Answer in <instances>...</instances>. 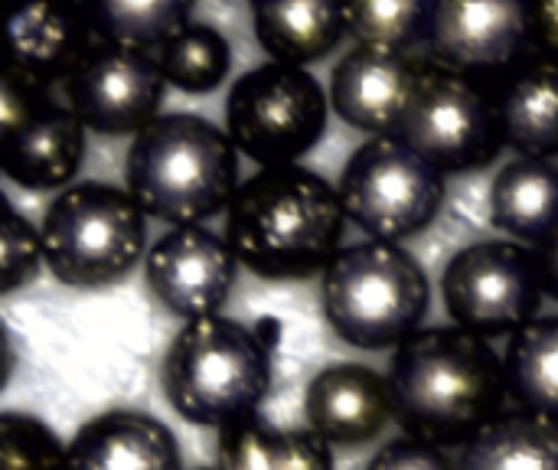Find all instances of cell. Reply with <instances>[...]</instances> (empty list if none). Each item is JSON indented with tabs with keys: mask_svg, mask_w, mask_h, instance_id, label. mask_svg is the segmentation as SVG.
I'll return each instance as SVG.
<instances>
[{
	"mask_svg": "<svg viewBox=\"0 0 558 470\" xmlns=\"http://www.w3.org/2000/svg\"><path fill=\"white\" fill-rule=\"evenodd\" d=\"M386 383L402 435L438 448H464L507 406L504 357L454 324L422 327L399 344Z\"/></svg>",
	"mask_w": 558,
	"mask_h": 470,
	"instance_id": "cell-1",
	"label": "cell"
},
{
	"mask_svg": "<svg viewBox=\"0 0 558 470\" xmlns=\"http://www.w3.org/2000/svg\"><path fill=\"white\" fill-rule=\"evenodd\" d=\"M347 213L317 170L262 167L239 183L226 209V242L239 265L265 281H307L340 252Z\"/></svg>",
	"mask_w": 558,
	"mask_h": 470,
	"instance_id": "cell-2",
	"label": "cell"
},
{
	"mask_svg": "<svg viewBox=\"0 0 558 470\" xmlns=\"http://www.w3.org/2000/svg\"><path fill=\"white\" fill-rule=\"evenodd\" d=\"M124 180L144 216L167 226H203L229 209L239 190V150L226 128L203 115H157L134 134Z\"/></svg>",
	"mask_w": 558,
	"mask_h": 470,
	"instance_id": "cell-3",
	"label": "cell"
},
{
	"mask_svg": "<svg viewBox=\"0 0 558 470\" xmlns=\"http://www.w3.org/2000/svg\"><path fill=\"white\" fill-rule=\"evenodd\" d=\"M170 409L199 429H232L258 415L271 389V347L222 314L186 321L160 366Z\"/></svg>",
	"mask_w": 558,
	"mask_h": 470,
	"instance_id": "cell-4",
	"label": "cell"
},
{
	"mask_svg": "<svg viewBox=\"0 0 558 470\" xmlns=\"http://www.w3.org/2000/svg\"><path fill=\"white\" fill-rule=\"evenodd\" d=\"M320 308L343 344L379 353L422 330L432 308V281L409 249L366 239L340 249L324 268Z\"/></svg>",
	"mask_w": 558,
	"mask_h": 470,
	"instance_id": "cell-5",
	"label": "cell"
},
{
	"mask_svg": "<svg viewBox=\"0 0 558 470\" xmlns=\"http://www.w3.org/2000/svg\"><path fill=\"white\" fill-rule=\"evenodd\" d=\"M43 265L69 288H111L124 281L147 249V216L128 190L72 183L43 213Z\"/></svg>",
	"mask_w": 558,
	"mask_h": 470,
	"instance_id": "cell-6",
	"label": "cell"
},
{
	"mask_svg": "<svg viewBox=\"0 0 558 470\" xmlns=\"http://www.w3.org/2000/svg\"><path fill=\"white\" fill-rule=\"evenodd\" d=\"M330 98L301 65L265 62L248 69L226 98V134L258 167L301 164L327 134Z\"/></svg>",
	"mask_w": 558,
	"mask_h": 470,
	"instance_id": "cell-7",
	"label": "cell"
},
{
	"mask_svg": "<svg viewBox=\"0 0 558 470\" xmlns=\"http://www.w3.org/2000/svg\"><path fill=\"white\" fill-rule=\"evenodd\" d=\"M396 137L441 177L490 167L507 147L494 82L461 75L428 59Z\"/></svg>",
	"mask_w": 558,
	"mask_h": 470,
	"instance_id": "cell-8",
	"label": "cell"
},
{
	"mask_svg": "<svg viewBox=\"0 0 558 470\" xmlns=\"http://www.w3.org/2000/svg\"><path fill=\"white\" fill-rule=\"evenodd\" d=\"M337 196L347 222L376 242L402 245L438 219L448 186L399 137H369L347 157Z\"/></svg>",
	"mask_w": 558,
	"mask_h": 470,
	"instance_id": "cell-9",
	"label": "cell"
},
{
	"mask_svg": "<svg viewBox=\"0 0 558 470\" xmlns=\"http://www.w3.org/2000/svg\"><path fill=\"white\" fill-rule=\"evenodd\" d=\"M441 298L454 327L500 340L539 317L543 281L536 252L513 239H484L458 249L441 272Z\"/></svg>",
	"mask_w": 558,
	"mask_h": 470,
	"instance_id": "cell-10",
	"label": "cell"
},
{
	"mask_svg": "<svg viewBox=\"0 0 558 470\" xmlns=\"http://www.w3.org/2000/svg\"><path fill=\"white\" fill-rule=\"evenodd\" d=\"M167 79L154 52L95 39L62 82L65 108L85 131L105 137L141 134L163 105Z\"/></svg>",
	"mask_w": 558,
	"mask_h": 470,
	"instance_id": "cell-11",
	"label": "cell"
},
{
	"mask_svg": "<svg viewBox=\"0 0 558 470\" xmlns=\"http://www.w3.org/2000/svg\"><path fill=\"white\" fill-rule=\"evenodd\" d=\"M425 39L435 65L497 82L533 52L530 0H432Z\"/></svg>",
	"mask_w": 558,
	"mask_h": 470,
	"instance_id": "cell-12",
	"label": "cell"
},
{
	"mask_svg": "<svg viewBox=\"0 0 558 470\" xmlns=\"http://www.w3.org/2000/svg\"><path fill=\"white\" fill-rule=\"evenodd\" d=\"M239 275V258L226 236L206 226H177L154 242L144 278L154 298L183 321L213 317L226 308Z\"/></svg>",
	"mask_w": 558,
	"mask_h": 470,
	"instance_id": "cell-13",
	"label": "cell"
},
{
	"mask_svg": "<svg viewBox=\"0 0 558 470\" xmlns=\"http://www.w3.org/2000/svg\"><path fill=\"white\" fill-rule=\"evenodd\" d=\"M95 43L82 0H0V62L52 88Z\"/></svg>",
	"mask_w": 558,
	"mask_h": 470,
	"instance_id": "cell-14",
	"label": "cell"
},
{
	"mask_svg": "<svg viewBox=\"0 0 558 470\" xmlns=\"http://www.w3.org/2000/svg\"><path fill=\"white\" fill-rule=\"evenodd\" d=\"M422 65L409 52L353 46L330 72V108L353 131L396 137L418 92Z\"/></svg>",
	"mask_w": 558,
	"mask_h": 470,
	"instance_id": "cell-15",
	"label": "cell"
},
{
	"mask_svg": "<svg viewBox=\"0 0 558 470\" xmlns=\"http://www.w3.org/2000/svg\"><path fill=\"white\" fill-rule=\"evenodd\" d=\"M304 419L330 448H363L392 422L389 383L363 363H327L304 389Z\"/></svg>",
	"mask_w": 558,
	"mask_h": 470,
	"instance_id": "cell-16",
	"label": "cell"
},
{
	"mask_svg": "<svg viewBox=\"0 0 558 470\" xmlns=\"http://www.w3.org/2000/svg\"><path fill=\"white\" fill-rule=\"evenodd\" d=\"M65 470H183L177 435L154 415L111 409L65 445Z\"/></svg>",
	"mask_w": 558,
	"mask_h": 470,
	"instance_id": "cell-17",
	"label": "cell"
},
{
	"mask_svg": "<svg viewBox=\"0 0 558 470\" xmlns=\"http://www.w3.org/2000/svg\"><path fill=\"white\" fill-rule=\"evenodd\" d=\"M504 141L520 157H558V56L530 52L494 82Z\"/></svg>",
	"mask_w": 558,
	"mask_h": 470,
	"instance_id": "cell-18",
	"label": "cell"
},
{
	"mask_svg": "<svg viewBox=\"0 0 558 470\" xmlns=\"http://www.w3.org/2000/svg\"><path fill=\"white\" fill-rule=\"evenodd\" d=\"M252 29L271 62L327 59L347 36V0H252Z\"/></svg>",
	"mask_w": 558,
	"mask_h": 470,
	"instance_id": "cell-19",
	"label": "cell"
},
{
	"mask_svg": "<svg viewBox=\"0 0 558 470\" xmlns=\"http://www.w3.org/2000/svg\"><path fill=\"white\" fill-rule=\"evenodd\" d=\"M85 157V128L65 105H46L13 141L0 173L16 186L43 193L75 180Z\"/></svg>",
	"mask_w": 558,
	"mask_h": 470,
	"instance_id": "cell-20",
	"label": "cell"
},
{
	"mask_svg": "<svg viewBox=\"0 0 558 470\" xmlns=\"http://www.w3.org/2000/svg\"><path fill=\"white\" fill-rule=\"evenodd\" d=\"M497 232L536 249L558 229V164L543 157L510 160L487 196Z\"/></svg>",
	"mask_w": 558,
	"mask_h": 470,
	"instance_id": "cell-21",
	"label": "cell"
},
{
	"mask_svg": "<svg viewBox=\"0 0 558 470\" xmlns=\"http://www.w3.org/2000/svg\"><path fill=\"white\" fill-rule=\"evenodd\" d=\"M213 470H333V448L311 429H278L248 419L219 432Z\"/></svg>",
	"mask_w": 558,
	"mask_h": 470,
	"instance_id": "cell-22",
	"label": "cell"
},
{
	"mask_svg": "<svg viewBox=\"0 0 558 470\" xmlns=\"http://www.w3.org/2000/svg\"><path fill=\"white\" fill-rule=\"evenodd\" d=\"M458 470H558V425L530 412H500L458 458Z\"/></svg>",
	"mask_w": 558,
	"mask_h": 470,
	"instance_id": "cell-23",
	"label": "cell"
},
{
	"mask_svg": "<svg viewBox=\"0 0 558 470\" xmlns=\"http://www.w3.org/2000/svg\"><path fill=\"white\" fill-rule=\"evenodd\" d=\"M507 340V399L558 425V317H536Z\"/></svg>",
	"mask_w": 558,
	"mask_h": 470,
	"instance_id": "cell-24",
	"label": "cell"
},
{
	"mask_svg": "<svg viewBox=\"0 0 558 470\" xmlns=\"http://www.w3.org/2000/svg\"><path fill=\"white\" fill-rule=\"evenodd\" d=\"M196 0H82L95 39L157 52L190 23Z\"/></svg>",
	"mask_w": 558,
	"mask_h": 470,
	"instance_id": "cell-25",
	"label": "cell"
},
{
	"mask_svg": "<svg viewBox=\"0 0 558 470\" xmlns=\"http://www.w3.org/2000/svg\"><path fill=\"white\" fill-rule=\"evenodd\" d=\"M167 85L186 95L216 92L232 69L229 39L209 23H186L154 52Z\"/></svg>",
	"mask_w": 558,
	"mask_h": 470,
	"instance_id": "cell-26",
	"label": "cell"
},
{
	"mask_svg": "<svg viewBox=\"0 0 558 470\" xmlns=\"http://www.w3.org/2000/svg\"><path fill=\"white\" fill-rule=\"evenodd\" d=\"M432 0H347V33L356 46L409 52L428 29Z\"/></svg>",
	"mask_w": 558,
	"mask_h": 470,
	"instance_id": "cell-27",
	"label": "cell"
},
{
	"mask_svg": "<svg viewBox=\"0 0 558 470\" xmlns=\"http://www.w3.org/2000/svg\"><path fill=\"white\" fill-rule=\"evenodd\" d=\"M0 470H65V445L36 415L0 412Z\"/></svg>",
	"mask_w": 558,
	"mask_h": 470,
	"instance_id": "cell-28",
	"label": "cell"
},
{
	"mask_svg": "<svg viewBox=\"0 0 558 470\" xmlns=\"http://www.w3.org/2000/svg\"><path fill=\"white\" fill-rule=\"evenodd\" d=\"M43 272L39 229L13 209L0 190V294H13L33 285Z\"/></svg>",
	"mask_w": 558,
	"mask_h": 470,
	"instance_id": "cell-29",
	"label": "cell"
},
{
	"mask_svg": "<svg viewBox=\"0 0 558 470\" xmlns=\"http://www.w3.org/2000/svg\"><path fill=\"white\" fill-rule=\"evenodd\" d=\"M49 88L36 85L33 79L20 75L16 69L0 62V167L20 137V131L49 105Z\"/></svg>",
	"mask_w": 558,
	"mask_h": 470,
	"instance_id": "cell-30",
	"label": "cell"
},
{
	"mask_svg": "<svg viewBox=\"0 0 558 470\" xmlns=\"http://www.w3.org/2000/svg\"><path fill=\"white\" fill-rule=\"evenodd\" d=\"M366 470H458V465L448 458L445 448L412 435H399L376 451Z\"/></svg>",
	"mask_w": 558,
	"mask_h": 470,
	"instance_id": "cell-31",
	"label": "cell"
},
{
	"mask_svg": "<svg viewBox=\"0 0 558 470\" xmlns=\"http://www.w3.org/2000/svg\"><path fill=\"white\" fill-rule=\"evenodd\" d=\"M533 52L558 56V0H530Z\"/></svg>",
	"mask_w": 558,
	"mask_h": 470,
	"instance_id": "cell-32",
	"label": "cell"
},
{
	"mask_svg": "<svg viewBox=\"0 0 558 470\" xmlns=\"http://www.w3.org/2000/svg\"><path fill=\"white\" fill-rule=\"evenodd\" d=\"M533 252H536V268H539L543 294L558 301V229L546 242H539Z\"/></svg>",
	"mask_w": 558,
	"mask_h": 470,
	"instance_id": "cell-33",
	"label": "cell"
},
{
	"mask_svg": "<svg viewBox=\"0 0 558 470\" xmlns=\"http://www.w3.org/2000/svg\"><path fill=\"white\" fill-rule=\"evenodd\" d=\"M13 363H16V357H13V337H10L7 324L0 321V393L7 389V383L13 376Z\"/></svg>",
	"mask_w": 558,
	"mask_h": 470,
	"instance_id": "cell-34",
	"label": "cell"
},
{
	"mask_svg": "<svg viewBox=\"0 0 558 470\" xmlns=\"http://www.w3.org/2000/svg\"><path fill=\"white\" fill-rule=\"evenodd\" d=\"M203 470H206V468H203Z\"/></svg>",
	"mask_w": 558,
	"mask_h": 470,
	"instance_id": "cell-35",
	"label": "cell"
}]
</instances>
